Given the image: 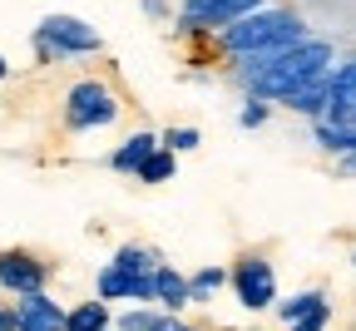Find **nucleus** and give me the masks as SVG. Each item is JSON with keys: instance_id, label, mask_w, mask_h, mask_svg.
Here are the masks:
<instances>
[{"instance_id": "c85d7f7f", "label": "nucleus", "mask_w": 356, "mask_h": 331, "mask_svg": "<svg viewBox=\"0 0 356 331\" xmlns=\"http://www.w3.org/2000/svg\"><path fill=\"white\" fill-rule=\"evenodd\" d=\"M351 262H356V257H351Z\"/></svg>"}, {"instance_id": "393cba45", "label": "nucleus", "mask_w": 356, "mask_h": 331, "mask_svg": "<svg viewBox=\"0 0 356 331\" xmlns=\"http://www.w3.org/2000/svg\"><path fill=\"white\" fill-rule=\"evenodd\" d=\"M341 173H346V178H356V149H346V159H341Z\"/></svg>"}, {"instance_id": "f8f14e48", "label": "nucleus", "mask_w": 356, "mask_h": 331, "mask_svg": "<svg viewBox=\"0 0 356 331\" xmlns=\"http://www.w3.org/2000/svg\"><path fill=\"white\" fill-rule=\"evenodd\" d=\"M154 149H159V134H134V138H124V144L114 149V159H109V163H114L119 173H134V168H139Z\"/></svg>"}, {"instance_id": "cd10ccee", "label": "nucleus", "mask_w": 356, "mask_h": 331, "mask_svg": "<svg viewBox=\"0 0 356 331\" xmlns=\"http://www.w3.org/2000/svg\"><path fill=\"white\" fill-rule=\"evenodd\" d=\"M99 331H109V326H99Z\"/></svg>"}, {"instance_id": "423d86ee", "label": "nucleus", "mask_w": 356, "mask_h": 331, "mask_svg": "<svg viewBox=\"0 0 356 331\" xmlns=\"http://www.w3.org/2000/svg\"><path fill=\"white\" fill-rule=\"evenodd\" d=\"M228 282H233V292H238V302H243L248 312H262V307L277 302V272H273V262H267V257H243V262L228 272Z\"/></svg>"}, {"instance_id": "f257e3e1", "label": "nucleus", "mask_w": 356, "mask_h": 331, "mask_svg": "<svg viewBox=\"0 0 356 331\" xmlns=\"http://www.w3.org/2000/svg\"><path fill=\"white\" fill-rule=\"evenodd\" d=\"M302 35H307L302 15L277 10V6H257V10H248V15H238L233 25H222L218 45L238 60V70H252V65H262V60H273L277 50H287V45H297Z\"/></svg>"}, {"instance_id": "a878e982", "label": "nucleus", "mask_w": 356, "mask_h": 331, "mask_svg": "<svg viewBox=\"0 0 356 331\" xmlns=\"http://www.w3.org/2000/svg\"><path fill=\"white\" fill-rule=\"evenodd\" d=\"M163 331H198V326H184V321H173V316H168V321H163Z\"/></svg>"}, {"instance_id": "f3484780", "label": "nucleus", "mask_w": 356, "mask_h": 331, "mask_svg": "<svg viewBox=\"0 0 356 331\" xmlns=\"http://www.w3.org/2000/svg\"><path fill=\"white\" fill-rule=\"evenodd\" d=\"M114 267H124V272H154V267H159V257H154L149 248H119Z\"/></svg>"}, {"instance_id": "412c9836", "label": "nucleus", "mask_w": 356, "mask_h": 331, "mask_svg": "<svg viewBox=\"0 0 356 331\" xmlns=\"http://www.w3.org/2000/svg\"><path fill=\"white\" fill-rule=\"evenodd\" d=\"M159 144H163V149H173V154H188V149H198V129H168Z\"/></svg>"}, {"instance_id": "2eb2a0df", "label": "nucleus", "mask_w": 356, "mask_h": 331, "mask_svg": "<svg viewBox=\"0 0 356 331\" xmlns=\"http://www.w3.org/2000/svg\"><path fill=\"white\" fill-rule=\"evenodd\" d=\"M222 282H228V272H222V267H203L198 277H188V302H213Z\"/></svg>"}, {"instance_id": "ddd939ff", "label": "nucleus", "mask_w": 356, "mask_h": 331, "mask_svg": "<svg viewBox=\"0 0 356 331\" xmlns=\"http://www.w3.org/2000/svg\"><path fill=\"white\" fill-rule=\"evenodd\" d=\"M99 326H109L104 302H79L74 312H65V331H99Z\"/></svg>"}, {"instance_id": "4be33fe9", "label": "nucleus", "mask_w": 356, "mask_h": 331, "mask_svg": "<svg viewBox=\"0 0 356 331\" xmlns=\"http://www.w3.org/2000/svg\"><path fill=\"white\" fill-rule=\"evenodd\" d=\"M238 124H243V129H262V124H267V99H248L243 114H238Z\"/></svg>"}, {"instance_id": "aec40b11", "label": "nucleus", "mask_w": 356, "mask_h": 331, "mask_svg": "<svg viewBox=\"0 0 356 331\" xmlns=\"http://www.w3.org/2000/svg\"><path fill=\"white\" fill-rule=\"evenodd\" d=\"M99 297H104V302H124V272H119L114 262L99 272Z\"/></svg>"}, {"instance_id": "6ab92c4d", "label": "nucleus", "mask_w": 356, "mask_h": 331, "mask_svg": "<svg viewBox=\"0 0 356 331\" xmlns=\"http://www.w3.org/2000/svg\"><path fill=\"white\" fill-rule=\"evenodd\" d=\"M317 302H327V292H297L292 302H282V307H277V316H282V321H297L302 312H312Z\"/></svg>"}, {"instance_id": "0eeeda50", "label": "nucleus", "mask_w": 356, "mask_h": 331, "mask_svg": "<svg viewBox=\"0 0 356 331\" xmlns=\"http://www.w3.org/2000/svg\"><path fill=\"white\" fill-rule=\"evenodd\" d=\"M267 0H184V30H222Z\"/></svg>"}, {"instance_id": "bb28decb", "label": "nucleus", "mask_w": 356, "mask_h": 331, "mask_svg": "<svg viewBox=\"0 0 356 331\" xmlns=\"http://www.w3.org/2000/svg\"><path fill=\"white\" fill-rule=\"evenodd\" d=\"M6 74H10V65H6V60H0V79H6Z\"/></svg>"}, {"instance_id": "1a4fd4ad", "label": "nucleus", "mask_w": 356, "mask_h": 331, "mask_svg": "<svg viewBox=\"0 0 356 331\" xmlns=\"http://www.w3.org/2000/svg\"><path fill=\"white\" fill-rule=\"evenodd\" d=\"M15 331H65V312L44 292H25L15 307Z\"/></svg>"}, {"instance_id": "20e7f679", "label": "nucleus", "mask_w": 356, "mask_h": 331, "mask_svg": "<svg viewBox=\"0 0 356 331\" xmlns=\"http://www.w3.org/2000/svg\"><path fill=\"white\" fill-rule=\"evenodd\" d=\"M95 50H99V30L74 20V15H44L35 30L40 60H70V55H95Z\"/></svg>"}, {"instance_id": "f03ea898", "label": "nucleus", "mask_w": 356, "mask_h": 331, "mask_svg": "<svg viewBox=\"0 0 356 331\" xmlns=\"http://www.w3.org/2000/svg\"><path fill=\"white\" fill-rule=\"evenodd\" d=\"M322 70H332V45L317 40V35H302L297 45L277 50L273 60H262V65H252V70H238V79H243V89L252 94V99L282 104L302 79L322 74Z\"/></svg>"}, {"instance_id": "dca6fc26", "label": "nucleus", "mask_w": 356, "mask_h": 331, "mask_svg": "<svg viewBox=\"0 0 356 331\" xmlns=\"http://www.w3.org/2000/svg\"><path fill=\"white\" fill-rule=\"evenodd\" d=\"M163 321H168V312H139V307H129L119 316V331H163Z\"/></svg>"}, {"instance_id": "39448f33", "label": "nucleus", "mask_w": 356, "mask_h": 331, "mask_svg": "<svg viewBox=\"0 0 356 331\" xmlns=\"http://www.w3.org/2000/svg\"><path fill=\"white\" fill-rule=\"evenodd\" d=\"M119 119V99L104 79H79L70 94H65V124L74 134H95V129H109Z\"/></svg>"}, {"instance_id": "a211bd4d", "label": "nucleus", "mask_w": 356, "mask_h": 331, "mask_svg": "<svg viewBox=\"0 0 356 331\" xmlns=\"http://www.w3.org/2000/svg\"><path fill=\"white\" fill-rule=\"evenodd\" d=\"M327 321H332V302H317L312 312H302L297 321H287L292 331H327Z\"/></svg>"}, {"instance_id": "6e6552de", "label": "nucleus", "mask_w": 356, "mask_h": 331, "mask_svg": "<svg viewBox=\"0 0 356 331\" xmlns=\"http://www.w3.org/2000/svg\"><path fill=\"white\" fill-rule=\"evenodd\" d=\"M44 277H50V267L35 262L30 252H0V287L25 297V292H44Z\"/></svg>"}, {"instance_id": "7ed1b4c3", "label": "nucleus", "mask_w": 356, "mask_h": 331, "mask_svg": "<svg viewBox=\"0 0 356 331\" xmlns=\"http://www.w3.org/2000/svg\"><path fill=\"white\" fill-rule=\"evenodd\" d=\"M317 144L327 154L356 149V60H346L327 74V104L317 114Z\"/></svg>"}, {"instance_id": "9b49d317", "label": "nucleus", "mask_w": 356, "mask_h": 331, "mask_svg": "<svg viewBox=\"0 0 356 331\" xmlns=\"http://www.w3.org/2000/svg\"><path fill=\"white\" fill-rule=\"evenodd\" d=\"M327 74H332V70H322V74L302 79V84L287 94L282 104H287L292 114H307V119H317V114H322V104H327Z\"/></svg>"}, {"instance_id": "9d476101", "label": "nucleus", "mask_w": 356, "mask_h": 331, "mask_svg": "<svg viewBox=\"0 0 356 331\" xmlns=\"http://www.w3.org/2000/svg\"><path fill=\"white\" fill-rule=\"evenodd\" d=\"M154 302L173 316V312H184L188 307V277L184 272H173V267H154Z\"/></svg>"}, {"instance_id": "b1692460", "label": "nucleus", "mask_w": 356, "mask_h": 331, "mask_svg": "<svg viewBox=\"0 0 356 331\" xmlns=\"http://www.w3.org/2000/svg\"><path fill=\"white\" fill-rule=\"evenodd\" d=\"M144 10H149L154 20H163V15H168V6H163V0H144Z\"/></svg>"}, {"instance_id": "4468645a", "label": "nucleus", "mask_w": 356, "mask_h": 331, "mask_svg": "<svg viewBox=\"0 0 356 331\" xmlns=\"http://www.w3.org/2000/svg\"><path fill=\"white\" fill-rule=\"evenodd\" d=\"M134 178H139V183H168V178H173V149L159 144L139 168H134Z\"/></svg>"}, {"instance_id": "5701e85b", "label": "nucleus", "mask_w": 356, "mask_h": 331, "mask_svg": "<svg viewBox=\"0 0 356 331\" xmlns=\"http://www.w3.org/2000/svg\"><path fill=\"white\" fill-rule=\"evenodd\" d=\"M0 331H15V307H0Z\"/></svg>"}]
</instances>
